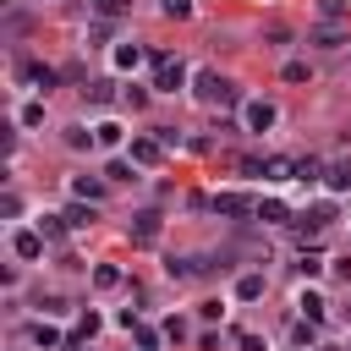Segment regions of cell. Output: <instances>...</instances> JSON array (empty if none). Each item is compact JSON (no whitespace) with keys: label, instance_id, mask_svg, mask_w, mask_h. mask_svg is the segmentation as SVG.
<instances>
[{"label":"cell","instance_id":"6da1fadb","mask_svg":"<svg viewBox=\"0 0 351 351\" xmlns=\"http://www.w3.org/2000/svg\"><path fill=\"white\" fill-rule=\"evenodd\" d=\"M197 99H203L208 110H230V104H241L236 82H225L219 71H197Z\"/></svg>","mask_w":351,"mask_h":351},{"label":"cell","instance_id":"7a4b0ae2","mask_svg":"<svg viewBox=\"0 0 351 351\" xmlns=\"http://www.w3.org/2000/svg\"><path fill=\"white\" fill-rule=\"evenodd\" d=\"M181 82H186V66H181L176 55H165V49H154V88H159V93H176Z\"/></svg>","mask_w":351,"mask_h":351},{"label":"cell","instance_id":"3957f363","mask_svg":"<svg viewBox=\"0 0 351 351\" xmlns=\"http://www.w3.org/2000/svg\"><path fill=\"white\" fill-rule=\"evenodd\" d=\"M291 225H296V230H302V241H307V236H318L324 225H335V208H329V203H313V208H307L302 219H291Z\"/></svg>","mask_w":351,"mask_h":351},{"label":"cell","instance_id":"277c9868","mask_svg":"<svg viewBox=\"0 0 351 351\" xmlns=\"http://www.w3.org/2000/svg\"><path fill=\"white\" fill-rule=\"evenodd\" d=\"M214 214L241 219V214H258V203H252V197H241V192H219V197H214Z\"/></svg>","mask_w":351,"mask_h":351},{"label":"cell","instance_id":"5b68a950","mask_svg":"<svg viewBox=\"0 0 351 351\" xmlns=\"http://www.w3.org/2000/svg\"><path fill=\"white\" fill-rule=\"evenodd\" d=\"M274 115H280V110H274L269 99H252V104H247V132H269Z\"/></svg>","mask_w":351,"mask_h":351},{"label":"cell","instance_id":"8992f818","mask_svg":"<svg viewBox=\"0 0 351 351\" xmlns=\"http://www.w3.org/2000/svg\"><path fill=\"white\" fill-rule=\"evenodd\" d=\"M159 159H165L159 137H132V165H159Z\"/></svg>","mask_w":351,"mask_h":351},{"label":"cell","instance_id":"52a82bcc","mask_svg":"<svg viewBox=\"0 0 351 351\" xmlns=\"http://www.w3.org/2000/svg\"><path fill=\"white\" fill-rule=\"evenodd\" d=\"M132 241H137V247H154V241H159V214H154V208L132 219Z\"/></svg>","mask_w":351,"mask_h":351},{"label":"cell","instance_id":"ba28073f","mask_svg":"<svg viewBox=\"0 0 351 351\" xmlns=\"http://www.w3.org/2000/svg\"><path fill=\"white\" fill-rule=\"evenodd\" d=\"M165 269H170V280H197V274H208V263H203V258H170Z\"/></svg>","mask_w":351,"mask_h":351},{"label":"cell","instance_id":"9c48e42d","mask_svg":"<svg viewBox=\"0 0 351 351\" xmlns=\"http://www.w3.org/2000/svg\"><path fill=\"white\" fill-rule=\"evenodd\" d=\"M121 324H126V329H132V335H137V346H143V351H154V346H159V335H154V329H148V324H143V318H137V313H132V307H126V313H121Z\"/></svg>","mask_w":351,"mask_h":351},{"label":"cell","instance_id":"30bf717a","mask_svg":"<svg viewBox=\"0 0 351 351\" xmlns=\"http://www.w3.org/2000/svg\"><path fill=\"white\" fill-rule=\"evenodd\" d=\"M258 219H263V225H291V208H285L280 197H263V203H258Z\"/></svg>","mask_w":351,"mask_h":351},{"label":"cell","instance_id":"8fae6325","mask_svg":"<svg viewBox=\"0 0 351 351\" xmlns=\"http://www.w3.org/2000/svg\"><path fill=\"white\" fill-rule=\"evenodd\" d=\"M11 247H16V258H44V236H38V230H22Z\"/></svg>","mask_w":351,"mask_h":351},{"label":"cell","instance_id":"7c38bea8","mask_svg":"<svg viewBox=\"0 0 351 351\" xmlns=\"http://www.w3.org/2000/svg\"><path fill=\"white\" fill-rule=\"evenodd\" d=\"M55 77H60V71H49V66H33V60H27V66H22V82H38V88H44V93H49V88H55Z\"/></svg>","mask_w":351,"mask_h":351},{"label":"cell","instance_id":"4fadbf2b","mask_svg":"<svg viewBox=\"0 0 351 351\" xmlns=\"http://www.w3.org/2000/svg\"><path fill=\"white\" fill-rule=\"evenodd\" d=\"M71 192H77V197H88V203H99V197H104V181H99V176H77V181H71Z\"/></svg>","mask_w":351,"mask_h":351},{"label":"cell","instance_id":"5bb4252c","mask_svg":"<svg viewBox=\"0 0 351 351\" xmlns=\"http://www.w3.org/2000/svg\"><path fill=\"white\" fill-rule=\"evenodd\" d=\"M66 230H71V225H66V214H44V219H38V236H44V241H60Z\"/></svg>","mask_w":351,"mask_h":351},{"label":"cell","instance_id":"9a60e30c","mask_svg":"<svg viewBox=\"0 0 351 351\" xmlns=\"http://www.w3.org/2000/svg\"><path fill=\"white\" fill-rule=\"evenodd\" d=\"M263 296V274H241L236 280V302H258Z\"/></svg>","mask_w":351,"mask_h":351},{"label":"cell","instance_id":"2e32d148","mask_svg":"<svg viewBox=\"0 0 351 351\" xmlns=\"http://www.w3.org/2000/svg\"><path fill=\"white\" fill-rule=\"evenodd\" d=\"M66 225H71V230H77V225H93V203H88V197H77V203L66 208Z\"/></svg>","mask_w":351,"mask_h":351},{"label":"cell","instance_id":"e0dca14e","mask_svg":"<svg viewBox=\"0 0 351 351\" xmlns=\"http://www.w3.org/2000/svg\"><path fill=\"white\" fill-rule=\"evenodd\" d=\"M115 66H121V71H137V66H143V49H137V44H121V49H115Z\"/></svg>","mask_w":351,"mask_h":351},{"label":"cell","instance_id":"ac0fdd59","mask_svg":"<svg viewBox=\"0 0 351 351\" xmlns=\"http://www.w3.org/2000/svg\"><path fill=\"white\" fill-rule=\"evenodd\" d=\"M93 285H99V291H115V285H121V269H115V263H99V269H93Z\"/></svg>","mask_w":351,"mask_h":351},{"label":"cell","instance_id":"d6986e66","mask_svg":"<svg viewBox=\"0 0 351 351\" xmlns=\"http://www.w3.org/2000/svg\"><path fill=\"white\" fill-rule=\"evenodd\" d=\"M82 93H88V104H110V99H115V88H110V82H88Z\"/></svg>","mask_w":351,"mask_h":351},{"label":"cell","instance_id":"ffe728a7","mask_svg":"<svg viewBox=\"0 0 351 351\" xmlns=\"http://www.w3.org/2000/svg\"><path fill=\"white\" fill-rule=\"evenodd\" d=\"M93 143H99V132H82V126L66 132V148H93Z\"/></svg>","mask_w":351,"mask_h":351},{"label":"cell","instance_id":"44dd1931","mask_svg":"<svg viewBox=\"0 0 351 351\" xmlns=\"http://www.w3.org/2000/svg\"><path fill=\"white\" fill-rule=\"evenodd\" d=\"M318 176H324V165H318L313 154H307V159H296V181H318Z\"/></svg>","mask_w":351,"mask_h":351},{"label":"cell","instance_id":"7402d4cb","mask_svg":"<svg viewBox=\"0 0 351 351\" xmlns=\"http://www.w3.org/2000/svg\"><path fill=\"white\" fill-rule=\"evenodd\" d=\"M33 346H60V329L55 324H33Z\"/></svg>","mask_w":351,"mask_h":351},{"label":"cell","instance_id":"603a6c76","mask_svg":"<svg viewBox=\"0 0 351 351\" xmlns=\"http://www.w3.org/2000/svg\"><path fill=\"white\" fill-rule=\"evenodd\" d=\"M324 176H329V186H335V192H346V186H351V165H329Z\"/></svg>","mask_w":351,"mask_h":351},{"label":"cell","instance_id":"cb8c5ba5","mask_svg":"<svg viewBox=\"0 0 351 351\" xmlns=\"http://www.w3.org/2000/svg\"><path fill=\"white\" fill-rule=\"evenodd\" d=\"M104 181H132V165H126V159H110V165H104Z\"/></svg>","mask_w":351,"mask_h":351},{"label":"cell","instance_id":"d4e9b609","mask_svg":"<svg viewBox=\"0 0 351 351\" xmlns=\"http://www.w3.org/2000/svg\"><path fill=\"white\" fill-rule=\"evenodd\" d=\"M302 313H307V318L318 324V318H324V296H313V291H302Z\"/></svg>","mask_w":351,"mask_h":351},{"label":"cell","instance_id":"484cf974","mask_svg":"<svg viewBox=\"0 0 351 351\" xmlns=\"http://www.w3.org/2000/svg\"><path fill=\"white\" fill-rule=\"evenodd\" d=\"M93 335H99V313H82L77 318V340H93Z\"/></svg>","mask_w":351,"mask_h":351},{"label":"cell","instance_id":"4316f807","mask_svg":"<svg viewBox=\"0 0 351 351\" xmlns=\"http://www.w3.org/2000/svg\"><path fill=\"white\" fill-rule=\"evenodd\" d=\"M159 11H165V16H176V22H181V16H192V0H159Z\"/></svg>","mask_w":351,"mask_h":351},{"label":"cell","instance_id":"83f0119b","mask_svg":"<svg viewBox=\"0 0 351 351\" xmlns=\"http://www.w3.org/2000/svg\"><path fill=\"white\" fill-rule=\"evenodd\" d=\"M280 77H285V82H307V66H302V60H285V71H280Z\"/></svg>","mask_w":351,"mask_h":351},{"label":"cell","instance_id":"f1b7e54d","mask_svg":"<svg viewBox=\"0 0 351 351\" xmlns=\"http://www.w3.org/2000/svg\"><path fill=\"white\" fill-rule=\"evenodd\" d=\"M16 121H22V126H38V121H44V104H22V115H16Z\"/></svg>","mask_w":351,"mask_h":351},{"label":"cell","instance_id":"f546056e","mask_svg":"<svg viewBox=\"0 0 351 351\" xmlns=\"http://www.w3.org/2000/svg\"><path fill=\"white\" fill-rule=\"evenodd\" d=\"M296 269H302V274H307V280H313V274H318V269H324V258H318V252H302V263H296Z\"/></svg>","mask_w":351,"mask_h":351},{"label":"cell","instance_id":"4dcf8cb0","mask_svg":"<svg viewBox=\"0 0 351 351\" xmlns=\"http://www.w3.org/2000/svg\"><path fill=\"white\" fill-rule=\"evenodd\" d=\"M93 11H99V16H121V11H126V0H93Z\"/></svg>","mask_w":351,"mask_h":351},{"label":"cell","instance_id":"1f68e13d","mask_svg":"<svg viewBox=\"0 0 351 351\" xmlns=\"http://www.w3.org/2000/svg\"><path fill=\"white\" fill-rule=\"evenodd\" d=\"M318 11L324 16H346V0H318Z\"/></svg>","mask_w":351,"mask_h":351},{"label":"cell","instance_id":"d6a6232c","mask_svg":"<svg viewBox=\"0 0 351 351\" xmlns=\"http://www.w3.org/2000/svg\"><path fill=\"white\" fill-rule=\"evenodd\" d=\"M335 274H340V280H351V258H335Z\"/></svg>","mask_w":351,"mask_h":351},{"label":"cell","instance_id":"836d02e7","mask_svg":"<svg viewBox=\"0 0 351 351\" xmlns=\"http://www.w3.org/2000/svg\"><path fill=\"white\" fill-rule=\"evenodd\" d=\"M71 351H88V340H82V346H71Z\"/></svg>","mask_w":351,"mask_h":351}]
</instances>
